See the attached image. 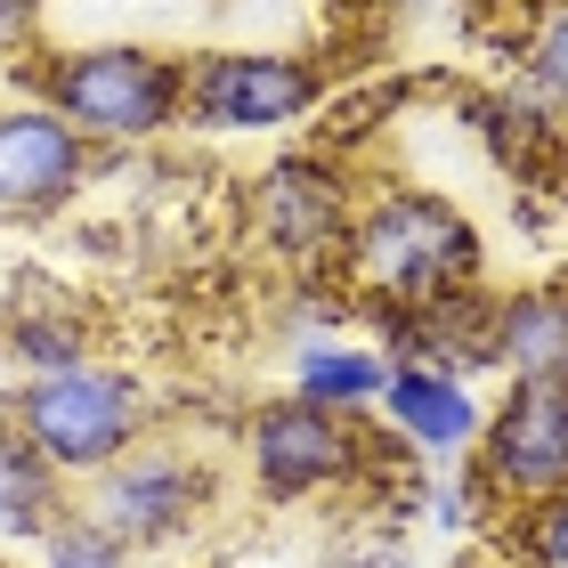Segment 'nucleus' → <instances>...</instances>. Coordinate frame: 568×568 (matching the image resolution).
<instances>
[{
  "mask_svg": "<svg viewBox=\"0 0 568 568\" xmlns=\"http://www.w3.org/2000/svg\"><path fill=\"white\" fill-rule=\"evenodd\" d=\"M203 504H212V471L187 447H154V438H139L122 463L90 479V520L122 545H179Z\"/></svg>",
  "mask_w": 568,
  "mask_h": 568,
  "instance_id": "6",
  "label": "nucleus"
},
{
  "mask_svg": "<svg viewBox=\"0 0 568 568\" xmlns=\"http://www.w3.org/2000/svg\"><path fill=\"white\" fill-rule=\"evenodd\" d=\"M528 552H536V568H568V487L528 504Z\"/></svg>",
  "mask_w": 568,
  "mask_h": 568,
  "instance_id": "17",
  "label": "nucleus"
},
{
  "mask_svg": "<svg viewBox=\"0 0 568 568\" xmlns=\"http://www.w3.org/2000/svg\"><path fill=\"white\" fill-rule=\"evenodd\" d=\"M244 463H252V479H261V496L301 504V496H317V487H342L357 463H366V447H357L349 415H325V406H308V398H268L261 415L244 423Z\"/></svg>",
  "mask_w": 568,
  "mask_h": 568,
  "instance_id": "7",
  "label": "nucleus"
},
{
  "mask_svg": "<svg viewBox=\"0 0 568 568\" xmlns=\"http://www.w3.org/2000/svg\"><path fill=\"white\" fill-rule=\"evenodd\" d=\"M82 171L90 139L58 106H41V98L0 106V220H58L82 195Z\"/></svg>",
  "mask_w": 568,
  "mask_h": 568,
  "instance_id": "9",
  "label": "nucleus"
},
{
  "mask_svg": "<svg viewBox=\"0 0 568 568\" xmlns=\"http://www.w3.org/2000/svg\"><path fill=\"white\" fill-rule=\"evenodd\" d=\"M382 415H390L398 438H406V447H423V455H463L479 438V398L463 390L455 374H430V366H390Z\"/></svg>",
  "mask_w": 568,
  "mask_h": 568,
  "instance_id": "10",
  "label": "nucleus"
},
{
  "mask_svg": "<svg viewBox=\"0 0 568 568\" xmlns=\"http://www.w3.org/2000/svg\"><path fill=\"white\" fill-rule=\"evenodd\" d=\"M41 106H58L82 139H106V146H131L154 139L187 114V73H179L163 49H139V41H90V49H65L49 58L41 73Z\"/></svg>",
  "mask_w": 568,
  "mask_h": 568,
  "instance_id": "3",
  "label": "nucleus"
},
{
  "mask_svg": "<svg viewBox=\"0 0 568 568\" xmlns=\"http://www.w3.org/2000/svg\"><path fill=\"white\" fill-rule=\"evenodd\" d=\"M382 390H390V357L382 349H357V342H301L293 357V398L325 406V415H374Z\"/></svg>",
  "mask_w": 568,
  "mask_h": 568,
  "instance_id": "13",
  "label": "nucleus"
},
{
  "mask_svg": "<svg viewBox=\"0 0 568 568\" xmlns=\"http://www.w3.org/2000/svg\"><path fill=\"white\" fill-rule=\"evenodd\" d=\"M366 568H406V560H366Z\"/></svg>",
  "mask_w": 568,
  "mask_h": 568,
  "instance_id": "21",
  "label": "nucleus"
},
{
  "mask_svg": "<svg viewBox=\"0 0 568 568\" xmlns=\"http://www.w3.org/2000/svg\"><path fill=\"white\" fill-rule=\"evenodd\" d=\"M438 520H447V528H471V496H455V487H447V496H438Z\"/></svg>",
  "mask_w": 568,
  "mask_h": 568,
  "instance_id": "19",
  "label": "nucleus"
},
{
  "mask_svg": "<svg viewBox=\"0 0 568 568\" xmlns=\"http://www.w3.org/2000/svg\"><path fill=\"white\" fill-rule=\"evenodd\" d=\"M41 24V0H0V49H24Z\"/></svg>",
  "mask_w": 568,
  "mask_h": 568,
  "instance_id": "18",
  "label": "nucleus"
},
{
  "mask_svg": "<svg viewBox=\"0 0 568 568\" xmlns=\"http://www.w3.org/2000/svg\"><path fill=\"white\" fill-rule=\"evenodd\" d=\"M65 520V471L49 463L33 438H17V430H0V536H41Z\"/></svg>",
  "mask_w": 568,
  "mask_h": 568,
  "instance_id": "14",
  "label": "nucleus"
},
{
  "mask_svg": "<svg viewBox=\"0 0 568 568\" xmlns=\"http://www.w3.org/2000/svg\"><path fill=\"white\" fill-rule=\"evenodd\" d=\"M479 471L511 504H545L568 487V382H511L479 430Z\"/></svg>",
  "mask_w": 568,
  "mask_h": 568,
  "instance_id": "8",
  "label": "nucleus"
},
{
  "mask_svg": "<svg viewBox=\"0 0 568 568\" xmlns=\"http://www.w3.org/2000/svg\"><path fill=\"white\" fill-rule=\"evenodd\" d=\"M41 568H131V545L106 536L90 511H65V520L41 536Z\"/></svg>",
  "mask_w": 568,
  "mask_h": 568,
  "instance_id": "16",
  "label": "nucleus"
},
{
  "mask_svg": "<svg viewBox=\"0 0 568 568\" xmlns=\"http://www.w3.org/2000/svg\"><path fill=\"white\" fill-rule=\"evenodd\" d=\"M496 366L511 382H568V293L528 284L496 301Z\"/></svg>",
  "mask_w": 568,
  "mask_h": 568,
  "instance_id": "12",
  "label": "nucleus"
},
{
  "mask_svg": "<svg viewBox=\"0 0 568 568\" xmlns=\"http://www.w3.org/2000/svg\"><path fill=\"white\" fill-rule=\"evenodd\" d=\"M146 415L154 398L122 366H98V357H82L65 374H33L9 398V430L33 438L65 479H98L106 463H122L146 438Z\"/></svg>",
  "mask_w": 568,
  "mask_h": 568,
  "instance_id": "2",
  "label": "nucleus"
},
{
  "mask_svg": "<svg viewBox=\"0 0 568 568\" xmlns=\"http://www.w3.org/2000/svg\"><path fill=\"white\" fill-rule=\"evenodd\" d=\"M520 82H536L568 114V0H545L528 17V58H520Z\"/></svg>",
  "mask_w": 568,
  "mask_h": 568,
  "instance_id": "15",
  "label": "nucleus"
},
{
  "mask_svg": "<svg viewBox=\"0 0 568 568\" xmlns=\"http://www.w3.org/2000/svg\"><path fill=\"white\" fill-rule=\"evenodd\" d=\"M374 9H430V0H374Z\"/></svg>",
  "mask_w": 568,
  "mask_h": 568,
  "instance_id": "20",
  "label": "nucleus"
},
{
  "mask_svg": "<svg viewBox=\"0 0 568 568\" xmlns=\"http://www.w3.org/2000/svg\"><path fill=\"white\" fill-rule=\"evenodd\" d=\"M342 252H349L357 293H374L382 308H398V317L438 308L455 293H479V268H487L479 220L463 212V203L430 195V187H382V195H366Z\"/></svg>",
  "mask_w": 568,
  "mask_h": 568,
  "instance_id": "1",
  "label": "nucleus"
},
{
  "mask_svg": "<svg viewBox=\"0 0 568 568\" xmlns=\"http://www.w3.org/2000/svg\"><path fill=\"white\" fill-rule=\"evenodd\" d=\"M390 366H430V374H471V366H496V301L479 293H455L438 308H415L398 317V357Z\"/></svg>",
  "mask_w": 568,
  "mask_h": 568,
  "instance_id": "11",
  "label": "nucleus"
},
{
  "mask_svg": "<svg viewBox=\"0 0 568 568\" xmlns=\"http://www.w3.org/2000/svg\"><path fill=\"white\" fill-rule=\"evenodd\" d=\"M357 179L325 154H276V163L252 179L244 212H252V236H261L276 261H325V252L349 244L357 227Z\"/></svg>",
  "mask_w": 568,
  "mask_h": 568,
  "instance_id": "5",
  "label": "nucleus"
},
{
  "mask_svg": "<svg viewBox=\"0 0 568 568\" xmlns=\"http://www.w3.org/2000/svg\"><path fill=\"white\" fill-rule=\"evenodd\" d=\"M179 73H187V122L203 131H284L325 98V73L284 49H203Z\"/></svg>",
  "mask_w": 568,
  "mask_h": 568,
  "instance_id": "4",
  "label": "nucleus"
}]
</instances>
